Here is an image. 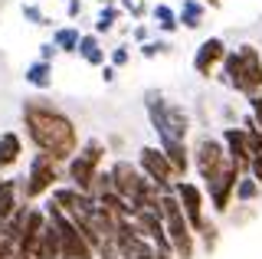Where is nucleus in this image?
Wrapping results in <instances>:
<instances>
[{"instance_id": "f257e3e1", "label": "nucleus", "mask_w": 262, "mask_h": 259, "mask_svg": "<svg viewBox=\"0 0 262 259\" xmlns=\"http://www.w3.org/2000/svg\"><path fill=\"white\" fill-rule=\"evenodd\" d=\"M23 125L27 138L36 151H43L56 164H69V158L79 151V128L62 109L49 105L46 99L23 102Z\"/></svg>"}, {"instance_id": "f03ea898", "label": "nucleus", "mask_w": 262, "mask_h": 259, "mask_svg": "<svg viewBox=\"0 0 262 259\" xmlns=\"http://www.w3.org/2000/svg\"><path fill=\"white\" fill-rule=\"evenodd\" d=\"M144 112H147V121H151L154 135H158V144L187 141V135H190V115H187L184 105L167 102L164 92H158V89H147L144 92Z\"/></svg>"}, {"instance_id": "7ed1b4c3", "label": "nucleus", "mask_w": 262, "mask_h": 259, "mask_svg": "<svg viewBox=\"0 0 262 259\" xmlns=\"http://www.w3.org/2000/svg\"><path fill=\"white\" fill-rule=\"evenodd\" d=\"M220 69H223L226 85H233L246 99L262 92V53L252 43H243L236 50H229Z\"/></svg>"}, {"instance_id": "20e7f679", "label": "nucleus", "mask_w": 262, "mask_h": 259, "mask_svg": "<svg viewBox=\"0 0 262 259\" xmlns=\"http://www.w3.org/2000/svg\"><path fill=\"white\" fill-rule=\"evenodd\" d=\"M174 197H177V204L180 210H184V217H187V223H190V230L196 233V240H203V249H213L216 246V223L207 217V193H203L200 184H193V181H187V177H180V181H174Z\"/></svg>"}, {"instance_id": "39448f33", "label": "nucleus", "mask_w": 262, "mask_h": 259, "mask_svg": "<svg viewBox=\"0 0 262 259\" xmlns=\"http://www.w3.org/2000/svg\"><path fill=\"white\" fill-rule=\"evenodd\" d=\"M105 155H108V144H105L102 138H85V141H82L79 151L69 158V164H66V177H69L72 187L92 197L95 177L105 167Z\"/></svg>"}, {"instance_id": "423d86ee", "label": "nucleus", "mask_w": 262, "mask_h": 259, "mask_svg": "<svg viewBox=\"0 0 262 259\" xmlns=\"http://www.w3.org/2000/svg\"><path fill=\"white\" fill-rule=\"evenodd\" d=\"M161 217H164V230H167L170 249H174L177 259H193L196 256V233L190 230L184 210H180L174 190H164L161 193Z\"/></svg>"}, {"instance_id": "0eeeda50", "label": "nucleus", "mask_w": 262, "mask_h": 259, "mask_svg": "<svg viewBox=\"0 0 262 259\" xmlns=\"http://www.w3.org/2000/svg\"><path fill=\"white\" fill-rule=\"evenodd\" d=\"M53 187H59V164L43 151H36L27 164V177H20V200L33 204V200L46 197Z\"/></svg>"}, {"instance_id": "6e6552de", "label": "nucleus", "mask_w": 262, "mask_h": 259, "mask_svg": "<svg viewBox=\"0 0 262 259\" xmlns=\"http://www.w3.org/2000/svg\"><path fill=\"white\" fill-rule=\"evenodd\" d=\"M190 164L196 167V174H200L203 184L213 181V177H216L229 164V161H226V151H223V141L213 138V135H200L196 144L190 148Z\"/></svg>"}, {"instance_id": "1a4fd4ad", "label": "nucleus", "mask_w": 262, "mask_h": 259, "mask_svg": "<svg viewBox=\"0 0 262 259\" xmlns=\"http://www.w3.org/2000/svg\"><path fill=\"white\" fill-rule=\"evenodd\" d=\"M138 171H141L151 184H158L161 190H170L174 181H180L174 164L167 161V155H164L161 148H154V144H144V148L138 151Z\"/></svg>"}, {"instance_id": "9d476101", "label": "nucleus", "mask_w": 262, "mask_h": 259, "mask_svg": "<svg viewBox=\"0 0 262 259\" xmlns=\"http://www.w3.org/2000/svg\"><path fill=\"white\" fill-rule=\"evenodd\" d=\"M243 177V171L236 164H226L223 171H220L213 181L203 184V193L210 197V204L216 213H229V207H233V197H236V181Z\"/></svg>"}, {"instance_id": "9b49d317", "label": "nucleus", "mask_w": 262, "mask_h": 259, "mask_svg": "<svg viewBox=\"0 0 262 259\" xmlns=\"http://www.w3.org/2000/svg\"><path fill=\"white\" fill-rule=\"evenodd\" d=\"M226 43L220 36H207L200 46H196V53H193V72L200 79H210L213 72H216L220 66H223V59H226Z\"/></svg>"}, {"instance_id": "f8f14e48", "label": "nucleus", "mask_w": 262, "mask_h": 259, "mask_svg": "<svg viewBox=\"0 0 262 259\" xmlns=\"http://www.w3.org/2000/svg\"><path fill=\"white\" fill-rule=\"evenodd\" d=\"M220 141H223V151H226V161L229 164H236L243 174H249V144H246V132L243 125H229L223 128V135H220Z\"/></svg>"}, {"instance_id": "ddd939ff", "label": "nucleus", "mask_w": 262, "mask_h": 259, "mask_svg": "<svg viewBox=\"0 0 262 259\" xmlns=\"http://www.w3.org/2000/svg\"><path fill=\"white\" fill-rule=\"evenodd\" d=\"M23 155V141L16 132H4L0 135V174L7 171V167H13L16 161Z\"/></svg>"}, {"instance_id": "4468645a", "label": "nucleus", "mask_w": 262, "mask_h": 259, "mask_svg": "<svg viewBox=\"0 0 262 259\" xmlns=\"http://www.w3.org/2000/svg\"><path fill=\"white\" fill-rule=\"evenodd\" d=\"M177 20H180V27H187V30H200L203 20H207V7H203L200 0H184L180 10H177Z\"/></svg>"}, {"instance_id": "2eb2a0df", "label": "nucleus", "mask_w": 262, "mask_h": 259, "mask_svg": "<svg viewBox=\"0 0 262 259\" xmlns=\"http://www.w3.org/2000/svg\"><path fill=\"white\" fill-rule=\"evenodd\" d=\"M151 20H154V27H158L164 36L177 33V27H180V20H177V10H174V7H167L164 0L151 7Z\"/></svg>"}, {"instance_id": "dca6fc26", "label": "nucleus", "mask_w": 262, "mask_h": 259, "mask_svg": "<svg viewBox=\"0 0 262 259\" xmlns=\"http://www.w3.org/2000/svg\"><path fill=\"white\" fill-rule=\"evenodd\" d=\"M79 56L89 62V66H105V50H102V39H98V33H85L79 39Z\"/></svg>"}, {"instance_id": "f3484780", "label": "nucleus", "mask_w": 262, "mask_h": 259, "mask_svg": "<svg viewBox=\"0 0 262 259\" xmlns=\"http://www.w3.org/2000/svg\"><path fill=\"white\" fill-rule=\"evenodd\" d=\"M23 79H27V85H33V89H49L53 85V62H43V59L30 62L27 72H23Z\"/></svg>"}, {"instance_id": "a211bd4d", "label": "nucleus", "mask_w": 262, "mask_h": 259, "mask_svg": "<svg viewBox=\"0 0 262 259\" xmlns=\"http://www.w3.org/2000/svg\"><path fill=\"white\" fill-rule=\"evenodd\" d=\"M43 259H62V236L59 226L46 217V230H43Z\"/></svg>"}, {"instance_id": "6ab92c4d", "label": "nucleus", "mask_w": 262, "mask_h": 259, "mask_svg": "<svg viewBox=\"0 0 262 259\" xmlns=\"http://www.w3.org/2000/svg\"><path fill=\"white\" fill-rule=\"evenodd\" d=\"M79 27H56L53 30V43H56V50L59 53H79Z\"/></svg>"}, {"instance_id": "aec40b11", "label": "nucleus", "mask_w": 262, "mask_h": 259, "mask_svg": "<svg viewBox=\"0 0 262 259\" xmlns=\"http://www.w3.org/2000/svg\"><path fill=\"white\" fill-rule=\"evenodd\" d=\"M262 197V184L259 181H252L249 174H243L239 181H236V204H256V200Z\"/></svg>"}, {"instance_id": "412c9836", "label": "nucleus", "mask_w": 262, "mask_h": 259, "mask_svg": "<svg viewBox=\"0 0 262 259\" xmlns=\"http://www.w3.org/2000/svg\"><path fill=\"white\" fill-rule=\"evenodd\" d=\"M121 13H125V10H121L118 4H105L102 10H98V17H95V33H98V36H102V33H112Z\"/></svg>"}, {"instance_id": "4be33fe9", "label": "nucleus", "mask_w": 262, "mask_h": 259, "mask_svg": "<svg viewBox=\"0 0 262 259\" xmlns=\"http://www.w3.org/2000/svg\"><path fill=\"white\" fill-rule=\"evenodd\" d=\"M161 53H170L167 39H147V43H141V56H144V59H154V56H161Z\"/></svg>"}, {"instance_id": "5701e85b", "label": "nucleus", "mask_w": 262, "mask_h": 259, "mask_svg": "<svg viewBox=\"0 0 262 259\" xmlns=\"http://www.w3.org/2000/svg\"><path fill=\"white\" fill-rule=\"evenodd\" d=\"M131 62V50L128 46H115V50L108 53V66H115V69H125Z\"/></svg>"}, {"instance_id": "b1692460", "label": "nucleus", "mask_w": 262, "mask_h": 259, "mask_svg": "<svg viewBox=\"0 0 262 259\" xmlns=\"http://www.w3.org/2000/svg\"><path fill=\"white\" fill-rule=\"evenodd\" d=\"M23 20L27 23H33V27H53V20H46L43 17V10H39V7H23Z\"/></svg>"}, {"instance_id": "393cba45", "label": "nucleus", "mask_w": 262, "mask_h": 259, "mask_svg": "<svg viewBox=\"0 0 262 259\" xmlns=\"http://www.w3.org/2000/svg\"><path fill=\"white\" fill-rule=\"evenodd\" d=\"M246 102H249V115H252V121H256V128L262 132V92L259 95H249Z\"/></svg>"}, {"instance_id": "a878e982", "label": "nucleus", "mask_w": 262, "mask_h": 259, "mask_svg": "<svg viewBox=\"0 0 262 259\" xmlns=\"http://www.w3.org/2000/svg\"><path fill=\"white\" fill-rule=\"evenodd\" d=\"M121 10H125V13H131L135 20H144V17H147V0H131V4H125V7H121Z\"/></svg>"}, {"instance_id": "bb28decb", "label": "nucleus", "mask_w": 262, "mask_h": 259, "mask_svg": "<svg viewBox=\"0 0 262 259\" xmlns=\"http://www.w3.org/2000/svg\"><path fill=\"white\" fill-rule=\"evenodd\" d=\"M249 177L262 184V151H256V155L249 158Z\"/></svg>"}, {"instance_id": "cd10ccee", "label": "nucleus", "mask_w": 262, "mask_h": 259, "mask_svg": "<svg viewBox=\"0 0 262 259\" xmlns=\"http://www.w3.org/2000/svg\"><path fill=\"white\" fill-rule=\"evenodd\" d=\"M56 56H59V50H56V43H53V39L39 46V59H43V62H53Z\"/></svg>"}, {"instance_id": "c85d7f7f", "label": "nucleus", "mask_w": 262, "mask_h": 259, "mask_svg": "<svg viewBox=\"0 0 262 259\" xmlns=\"http://www.w3.org/2000/svg\"><path fill=\"white\" fill-rule=\"evenodd\" d=\"M13 256H16V243L0 236V259H13Z\"/></svg>"}, {"instance_id": "c756f323", "label": "nucleus", "mask_w": 262, "mask_h": 259, "mask_svg": "<svg viewBox=\"0 0 262 259\" xmlns=\"http://www.w3.org/2000/svg\"><path fill=\"white\" fill-rule=\"evenodd\" d=\"M131 36H135V43H147V39H151V30H147L144 23H138V27L131 30Z\"/></svg>"}, {"instance_id": "7c9ffc66", "label": "nucleus", "mask_w": 262, "mask_h": 259, "mask_svg": "<svg viewBox=\"0 0 262 259\" xmlns=\"http://www.w3.org/2000/svg\"><path fill=\"white\" fill-rule=\"evenodd\" d=\"M66 17H69V20L82 17V0H69V4H66Z\"/></svg>"}, {"instance_id": "2f4dec72", "label": "nucleus", "mask_w": 262, "mask_h": 259, "mask_svg": "<svg viewBox=\"0 0 262 259\" xmlns=\"http://www.w3.org/2000/svg\"><path fill=\"white\" fill-rule=\"evenodd\" d=\"M115 79H118V69H115V66H108V62H105V66H102V82H115Z\"/></svg>"}, {"instance_id": "473e14b6", "label": "nucleus", "mask_w": 262, "mask_h": 259, "mask_svg": "<svg viewBox=\"0 0 262 259\" xmlns=\"http://www.w3.org/2000/svg\"><path fill=\"white\" fill-rule=\"evenodd\" d=\"M203 7H210V10H220V7H223V0H200Z\"/></svg>"}, {"instance_id": "72a5a7b5", "label": "nucleus", "mask_w": 262, "mask_h": 259, "mask_svg": "<svg viewBox=\"0 0 262 259\" xmlns=\"http://www.w3.org/2000/svg\"><path fill=\"white\" fill-rule=\"evenodd\" d=\"M98 4H115V0H98Z\"/></svg>"}, {"instance_id": "f704fd0d", "label": "nucleus", "mask_w": 262, "mask_h": 259, "mask_svg": "<svg viewBox=\"0 0 262 259\" xmlns=\"http://www.w3.org/2000/svg\"><path fill=\"white\" fill-rule=\"evenodd\" d=\"M151 4H161V0H151Z\"/></svg>"}, {"instance_id": "c9c22d12", "label": "nucleus", "mask_w": 262, "mask_h": 259, "mask_svg": "<svg viewBox=\"0 0 262 259\" xmlns=\"http://www.w3.org/2000/svg\"><path fill=\"white\" fill-rule=\"evenodd\" d=\"M13 259H20V253H16V256H13Z\"/></svg>"}, {"instance_id": "e433bc0d", "label": "nucleus", "mask_w": 262, "mask_h": 259, "mask_svg": "<svg viewBox=\"0 0 262 259\" xmlns=\"http://www.w3.org/2000/svg\"><path fill=\"white\" fill-rule=\"evenodd\" d=\"M20 259H23V256H20Z\"/></svg>"}]
</instances>
